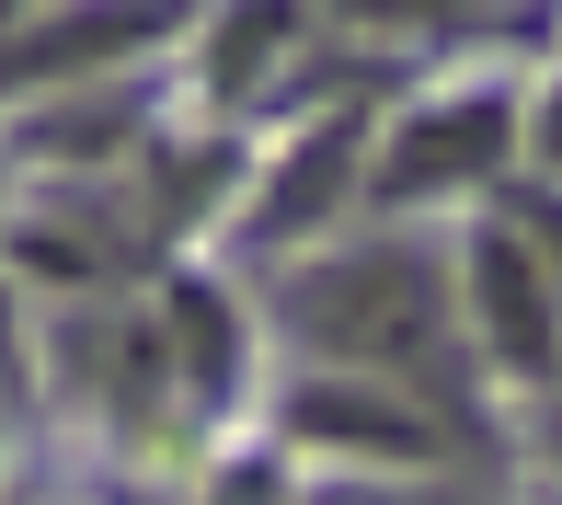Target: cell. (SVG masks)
<instances>
[{"instance_id":"obj_9","label":"cell","mask_w":562,"mask_h":505,"mask_svg":"<svg viewBox=\"0 0 562 505\" xmlns=\"http://www.w3.org/2000/svg\"><path fill=\"white\" fill-rule=\"evenodd\" d=\"M334 12L356 35H437V23H459L471 0H334Z\"/></svg>"},{"instance_id":"obj_12","label":"cell","mask_w":562,"mask_h":505,"mask_svg":"<svg viewBox=\"0 0 562 505\" xmlns=\"http://www.w3.org/2000/svg\"><path fill=\"white\" fill-rule=\"evenodd\" d=\"M540 161L562 172V92H551V115H540Z\"/></svg>"},{"instance_id":"obj_1","label":"cell","mask_w":562,"mask_h":505,"mask_svg":"<svg viewBox=\"0 0 562 505\" xmlns=\"http://www.w3.org/2000/svg\"><path fill=\"white\" fill-rule=\"evenodd\" d=\"M276 322L288 345H311L334 379H425L448 357V265L425 242H356L322 252L276 288Z\"/></svg>"},{"instance_id":"obj_4","label":"cell","mask_w":562,"mask_h":505,"mask_svg":"<svg viewBox=\"0 0 562 505\" xmlns=\"http://www.w3.org/2000/svg\"><path fill=\"white\" fill-rule=\"evenodd\" d=\"M288 437L368 448V460H437L448 425L425 414V402H402L391 379H311V391H288Z\"/></svg>"},{"instance_id":"obj_13","label":"cell","mask_w":562,"mask_h":505,"mask_svg":"<svg viewBox=\"0 0 562 505\" xmlns=\"http://www.w3.org/2000/svg\"><path fill=\"white\" fill-rule=\"evenodd\" d=\"M322 505H448V494H322Z\"/></svg>"},{"instance_id":"obj_5","label":"cell","mask_w":562,"mask_h":505,"mask_svg":"<svg viewBox=\"0 0 562 505\" xmlns=\"http://www.w3.org/2000/svg\"><path fill=\"white\" fill-rule=\"evenodd\" d=\"M149 35H172V0H81V12H46L35 46L0 58V81H69V69H115Z\"/></svg>"},{"instance_id":"obj_10","label":"cell","mask_w":562,"mask_h":505,"mask_svg":"<svg viewBox=\"0 0 562 505\" xmlns=\"http://www.w3.org/2000/svg\"><path fill=\"white\" fill-rule=\"evenodd\" d=\"M505 231H517L528 252H540V276L562 288V195H517V207H505Z\"/></svg>"},{"instance_id":"obj_7","label":"cell","mask_w":562,"mask_h":505,"mask_svg":"<svg viewBox=\"0 0 562 505\" xmlns=\"http://www.w3.org/2000/svg\"><path fill=\"white\" fill-rule=\"evenodd\" d=\"M276 69H299V0H241L218 23V46H207V92L218 104H252Z\"/></svg>"},{"instance_id":"obj_2","label":"cell","mask_w":562,"mask_h":505,"mask_svg":"<svg viewBox=\"0 0 562 505\" xmlns=\"http://www.w3.org/2000/svg\"><path fill=\"white\" fill-rule=\"evenodd\" d=\"M505 149H517V104H505V92H448V104L402 115L391 138H379L368 195H379V207H437V195L494 184Z\"/></svg>"},{"instance_id":"obj_11","label":"cell","mask_w":562,"mask_h":505,"mask_svg":"<svg viewBox=\"0 0 562 505\" xmlns=\"http://www.w3.org/2000/svg\"><path fill=\"white\" fill-rule=\"evenodd\" d=\"M12 368H23V299L0 288V379H12Z\"/></svg>"},{"instance_id":"obj_6","label":"cell","mask_w":562,"mask_h":505,"mask_svg":"<svg viewBox=\"0 0 562 505\" xmlns=\"http://www.w3.org/2000/svg\"><path fill=\"white\" fill-rule=\"evenodd\" d=\"M345 184H356V126H311V138H299V161L276 172L265 184V207H252V242H311L322 218L345 207Z\"/></svg>"},{"instance_id":"obj_14","label":"cell","mask_w":562,"mask_h":505,"mask_svg":"<svg viewBox=\"0 0 562 505\" xmlns=\"http://www.w3.org/2000/svg\"><path fill=\"white\" fill-rule=\"evenodd\" d=\"M540 460L562 471V402H551V414H540Z\"/></svg>"},{"instance_id":"obj_3","label":"cell","mask_w":562,"mask_h":505,"mask_svg":"<svg viewBox=\"0 0 562 505\" xmlns=\"http://www.w3.org/2000/svg\"><path fill=\"white\" fill-rule=\"evenodd\" d=\"M471 322H482V345H494L505 368H528V379L562 357V288L540 276V252H528L517 231L471 242Z\"/></svg>"},{"instance_id":"obj_8","label":"cell","mask_w":562,"mask_h":505,"mask_svg":"<svg viewBox=\"0 0 562 505\" xmlns=\"http://www.w3.org/2000/svg\"><path fill=\"white\" fill-rule=\"evenodd\" d=\"M172 368H184V402H229V379H241V357H229V311L207 288H172Z\"/></svg>"}]
</instances>
